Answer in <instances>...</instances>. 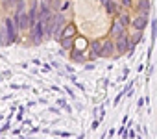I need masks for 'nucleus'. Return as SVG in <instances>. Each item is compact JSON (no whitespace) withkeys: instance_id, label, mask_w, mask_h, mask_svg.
<instances>
[{"instance_id":"7ed1b4c3","label":"nucleus","mask_w":157,"mask_h":139,"mask_svg":"<svg viewBox=\"0 0 157 139\" xmlns=\"http://www.w3.org/2000/svg\"><path fill=\"white\" fill-rule=\"evenodd\" d=\"M30 15H26L24 11H19L17 13V28H22V30H26V28H30Z\"/></svg>"},{"instance_id":"9b49d317","label":"nucleus","mask_w":157,"mask_h":139,"mask_svg":"<svg viewBox=\"0 0 157 139\" xmlns=\"http://www.w3.org/2000/svg\"><path fill=\"white\" fill-rule=\"evenodd\" d=\"M113 50H115V45H113V41H104L102 56H104V58H109V56L113 54Z\"/></svg>"},{"instance_id":"f3484780","label":"nucleus","mask_w":157,"mask_h":139,"mask_svg":"<svg viewBox=\"0 0 157 139\" xmlns=\"http://www.w3.org/2000/svg\"><path fill=\"white\" fill-rule=\"evenodd\" d=\"M122 4H124L126 8H131V6H133V0H122Z\"/></svg>"},{"instance_id":"ddd939ff","label":"nucleus","mask_w":157,"mask_h":139,"mask_svg":"<svg viewBox=\"0 0 157 139\" xmlns=\"http://www.w3.org/2000/svg\"><path fill=\"white\" fill-rule=\"evenodd\" d=\"M139 11H140V15H148V11H150V0H139Z\"/></svg>"},{"instance_id":"9d476101","label":"nucleus","mask_w":157,"mask_h":139,"mask_svg":"<svg viewBox=\"0 0 157 139\" xmlns=\"http://www.w3.org/2000/svg\"><path fill=\"white\" fill-rule=\"evenodd\" d=\"M74 34H76V26H74V24H67V26H65V30L61 32L59 39H61V41H63V39H70Z\"/></svg>"},{"instance_id":"20e7f679","label":"nucleus","mask_w":157,"mask_h":139,"mask_svg":"<svg viewBox=\"0 0 157 139\" xmlns=\"http://www.w3.org/2000/svg\"><path fill=\"white\" fill-rule=\"evenodd\" d=\"M43 35H44V22L39 19V22L33 26V41H35V43L43 41Z\"/></svg>"},{"instance_id":"dca6fc26","label":"nucleus","mask_w":157,"mask_h":139,"mask_svg":"<svg viewBox=\"0 0 157 139\" xmlns=\"http://www.w3.org/2000/svg\"><path fill=\"white\" fill-rule=\"evenodd\" d=\"M63 48H72V41L70 39H63Z\"/></svg>"},{"instance_id":"a211bd4d","label":"nucleus","mask_w":157,"mask_h":139,"mask_svg":"<svg viewBox=\"0 0 157 139\" xmlns=\"http://www.w3.org/2000/svg\"><path fill=\"white\" fill-rule=\"evenodd\" d=\"M0 45H2V35H0Z\"/></svg>"},{"instance_id":"f8f14e48","label":"nucleus","mask_w":157,"mask_h":139,"mask_svg":"<svg viewBox=\"0 0 157 139\" xmlns=\"http://www.w3.org/2000/svg\"><path fill=\"white\" fill-rule=\"evenodd\" d=\"M48 19H52V11H50V8L46 4H41V21L44 22Z\"/></svg>"},{"instance_id":"423d86ee","label":"nucleus","mask_w":157,"mask_h":139,"mask_svg":"<svg viewBox=\"0 0 157 139\" xmlns=\"http://www.w3.org/2000/svg\"><path fill=\"white\" fill-rule=\"evenodd\" d=\"M133 28L137 30V32H142L144 30V26H148V19L144 17V15H140V17H137V19H133Z\"/></svg>"},{"instance_id":"2eb2a0df","label":"nucleus","mask_w":157,"mask_h":139,"mask_svg":"<svg viewBox=\"0 0 157 139\" xmlns=\"http://www.w3.org/2000/svg\"><path fill=\"white\" fill-rule=\"evenodd\" d=\"M140 39H142V32H137V34H135V35H133V39H131V43H133V45H135V43H139V41H140Z\"/></svg>"},{"instance_id":"6e6552de","label":"nucleus","mask_w":157,"mask_h":139,"mask_svg":"<svg viewBox=\"0 0 157 139\" xmlns=\"http://www.w3.org/2000/svg\"><path fill=\"white\" fill-rule=\"evenodd\" d=\"M102 48H104V43H100V41H93L91 43V58H100L102 56Z\"/></svg>"},{"instance_id":"4468645a","label":"nucleus","mask_w":157,"mask_h":139,"mask_svg":"<svg viewBox=\"0 0 157 139\" xmlns=\"http://www.w3.org/2000/svg\"><path fill=\"white\" fill-rule=\"evenodd\" d=\"M120 22H122L124 26H129V22H133V21L129 19V15H122V17H120Z\"/></svg>"},{"instance_id":"1a4fd4ad","label":"nucleus","mask_w":157,"mask_h":139,"mask_svg":"<svg viewBox=\"0 0 157 139\" xmlns=\"http://www.w3.org/2000/svg\"><path fill=\"white\" fill-rule=\"evenodd\" d=\"M100 2L104 4V8L107 10V13H120V11H118V6H117L115 0H100Z\"/></svg>"},{"instance_id":"0eeeda50","label":"nucleus","mask_w":157,"mask_h":139,"mask_svg":"<svg viewBox=\"0 0 157 139\" xmlns=\"http://www.w3.org/2000/svg\"><path fill=\"white\" fill-rule=\"evenodd\" d=\"M6 32H8V41H10V43H13L17 35H15V22H13L11 19H8V21H6Z\"/></svg>"},{"instance_id":"f03ea898","label":"nucleus","mask_w":157,"mask_h":139,"mask_svg":"<svg viewBox=\"0 0 157 139\" xmlns=\"http://www.w3.org/2000/svg\"><path fill=\"white\" fill-rule=\"evenodd\" d=\"M111 35H115V39H120V37L126 35V26L120 22V19H117V21L113 22V26H111Z\"/></svg>"},{"instance_id":"39448f33","label":"nucleus","mask_w":157,"mask_h":139,"mask_svg":"<svg viewBox=\"0 0 157 139\" xmlns=\"http://www.w3.org/2000/svg\"><path fill=\"white\" fill-rule=\"evenodd\" d=\"M129 37L128 35H124V37H120V39H117V50L120 52V54H124L126 50H131V45H129Z\"/></svg>"},{"instance_id":"f257e3e1","label":"nucleus","mask_w":157,"mask_h":139,"mask_svg":"<svg viewBox=\"0 0 157 139\" xmlns=\"http://www.w3.org/2000/svg\"><path fill=\"white\" fill-rule=\"evenodd\" d=\"M65 19H63V15L61 13H57L56 17H52V28H54V35L59 39V35H61V32L65 30Z\"/></svg>"}]
</instances>
